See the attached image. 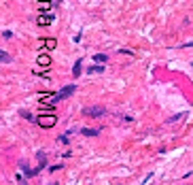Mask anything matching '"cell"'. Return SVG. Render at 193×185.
Returning <instances> with one entry per match:
<instances>
[{
  "label": "cell",
  "instance_id": "3957f363",
  "mask_svg": "<svg viewBox=\"0 0 193 185\" xmlns=\"http://www.w3.org/2000/svg\"><path fill=\"white\" fill-rule=\"evenodd\" d=\"M104 113H106L104 106H85V109H83V115H85V117H102Z\"/></svg>",
  "mask_w": 193,
  "mask_h": 185
},
{
  "label": "cell",
  "instance_id": "6da1fadb",
  "mask_svg": "<svg viewBox=\"0 0 193 185\" xmlns=\"http://www.w3.org/2000/svg\"><path fill=\"white\" fill-rule=\"evenodd\" d=\"M74 90H77V85H74V83H70V85L62 87L59 92L51 98V104H53V102H59V100H64V98H68V96H72V94H74Z\"/></svg>",
  "mask_w": 193,
  "mask_h": 185
},
{
  "label": "cell",
  "instance_id": "277c9868",
  "mask_svg": "<svg viewBox=\"0 0 193 185\" xmlns=\"http://www.w3.org/2000/svg\"><path fill=\"white\" fill-rule=\"evenodd\" d=\"M51 21H53V15H51V13H45V15H38V17H36V24H38V26H49Z\"/></svg>",
  "mask_w": 193,
  "mask_h": 185
},
{
  "label": "cell",
  "instance_id": "5b68a950",
  "mask_svg": "<svg viewBox=\"0 0 193 185\" xmlns=\"http://www.w3.org/2000/svg\"><path fill=\"white\" fill-rule=\"evenodd\" d=\"M55 45H57L55 39H43V41H38V47H49V49H53Z\"/></svg>",
  "mask_w": 193,
  "mask_h": 185
},
{
  "label": "cell",
  "instance_id": "ba28073f",
  "mask_svg": "<svg viewBox=\"0 0 193 185\" xmlns=\"http://www.w3.org/2000/svg\"><path fill=\"white\" fill-rule=\"evenodd\" d=\"M81 66H83V60H77V62H74V68H72V75H74V77H81Z\"/></svg>",
  "mask_w": 193,
  "mask_h": 185
},
{
  "label": "cell",
  "instance_id": "9c48e42d",
  "mask_svg": "<svg viewBox=\"0 0 193 185\" xmlns=\"http://www.w3.org/2000/svg\"><path fill=\"white\" fill-rule=\"evenodd\" d=\"M83 134H85V136H98L100 130H98V128H83Z\"/></svg>",
  "mask_w": 193,
  "mask_h": 185
},
{
  "label": "cell",
  "instance_id": "8992f818",
  "mask_svg": "<svg viewBox=\"0 0 193 185\" xmlns=\"http://www.w3.org/2000/svg\"><path fill=\"white\" fill-rule=\"evenodd\" d=\"M100 72H104V66H100V64L89 66V68H87V75H100Z\"/></svg>",
  "mask_w": 193,
  "mask_h": 185
},
{
  "label": "cell",
  "instance_id": "7c38bea8",
  "mask_svg": "<svg viewBox=\"0 0 193 185\" xmlns=\"http://www.w3.org/2000/svg\"><path fill=\"white\" fill-rule=\"evenodd\" d=\"M0 60H2V62L6 64V62H11V55H9L6 51H2V53H0Z\"/></svg>",
  "mask_w": 193,
  "mask_h": 185
},
{
  "label": "cell",
  "instance_id": "7a4b0ae2",
  "mask_svg": "<svg viewBox=\"0 0 193 185\" xmlns=\"http://www.w3.org/2000/svg\"><path fill=\"white\" fill-rule=\"evenodd\" d=\"M55 121H57V117H55V115H47V113H43V115L36 119V124H38L41 128H53Z\"/></svg>",
  "mask_w": 193,
  "mask_h": 185
},
{
  "label": "cell",
  "instance_id": "30bf717a",
  "mask_svg": "<svg viewBox=\"0 0 193 185\" xmlns=\"http://www.w3.org/2000/svg\"><path fill=\"white\" fill-rule=\"evenodd\" d=\"M49 6H51L49 0H38V4H36V9H41V11H45V9H49Z\"/></svg>",
  "mask_w": 193,
  "mask_h": 185
},
{
  "label": "cell",
  "instance_id": "5bb4252c",
  "mask_svg": "<svg viewBox=\"0 0 193 185\" xmlns=\"http://www.w3.org/2000/svg\"><path fill=\"white\" fill-rule=\"evenodd\" d=\"M38 160H41V166H45V153L38 151Z\"/></svg>",
  "mask_w": 193,
  "mask_h": 185
},
{
  "label": "cell",
  "instance_id": "52a82bcc",
  "mask_svg": "<svg viewBox=\"0 0 193 185\" xmlns=\"http://www.w3.org/2000/svg\"><path fill=\"white\" fill-rule=\"evenodd\" d=\"M49 64H51V57H49V55H38V66L49 68Z\"/></svg>",
  "mask_w": 193,
  "mask_h": 185
},
{
  "label": "cell",
  "instance_id": "8fae6325",
  "mask_svg": "<svg viewBox=\"0 0 193 185\" xmlns=\"http://www.w3.org/2000/svg\"><path fill=\"white\" fill-rule=\"evenodd\" d=\"M94 60H96V64H104V62H106L108 57H106L104 53H96V55H94Z\"/></svg>",
  "mask_w": 193,
  "mask_h": 185
},
{
  "label": "cell",
  "instance_id": "4fadbf2b",
  "mask_svg": "<svg viewBox=\"0 0 193 185\" xmlns=\"http://www.w3.org/2000/svg\"><path fill=\"white\" fill-rule=\"evenodd\" d=\"M21 115H23L26 119H30V121H36V119H38V117H32V115H30L28 111H21Z\"/></svg>",
  "mask_w": 193,
  "mask_h": 185
}]
</instances>
